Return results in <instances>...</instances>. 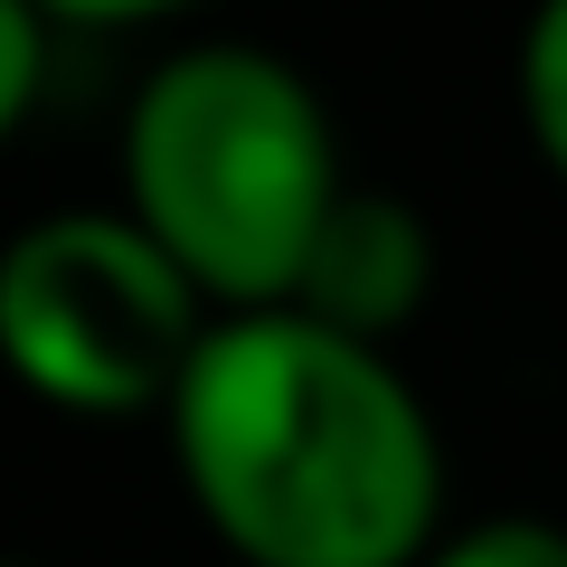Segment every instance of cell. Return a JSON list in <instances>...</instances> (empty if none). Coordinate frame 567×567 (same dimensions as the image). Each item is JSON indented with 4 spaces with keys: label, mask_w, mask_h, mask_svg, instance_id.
Returning <instances> with one entry per match:
<instances>
[{
    "label": "cell",
    "mask_w": 567,
    "mask_h": 567,
    "mask_svg": "<svg viewBox=\"0 0 567 567\" xmlns=\"http://www.w3.org/2000/svg\"><path fill=\"white\" fill-rule=\"evenodd\" d=\"M171 464L208 539L246 567H416L445 539V435L398 350L312 312H218L181 398Z\"/></svg>",
    "instance_id": "6da1fadb"
},
{
    "label": "cell",
    "mask_w": 567,
    "mask_h": 567,
    "mask_svg": "<svg viewBox=\"0 0 567 567\" xmlns=\"http://www.w3.org/2000/svg\"><path fill=\"white\" fill-rule=\"evenodd\" d=\"M350 171L322 85L275 48L199 39L123 104V208L218 312H284Z\"/></svg>",
    "instance_id": "7a4b0ae2"
},
{
    "label": "cell",
    "mask_w": 567,
    "mask_h": 567,
    "mask_svg": "<svg viewBox=\"0 0 567 567\" xmlns=\"http://www.w3.org/2000/svg\"><path fill=\"white\" fill-rule=\"evenodd\" d=\"M208 331L218 303L133 208H48L0 246V369L58 416H162Z\"/></svg>",
    "instance_id": "3957f363"
},
{
    "label": "cell",
    "mask_w": 567,
    "mask_h": 567,
    "mask_svg": "<svg viewBox=\"0 0 567 567\" xmlns=\"http://www.w3.org/2000/svg\"><path fill=\"white\" fill-rule=\"evenodd\" d=\"M435 293V227L388 189H341L331 227L312 237V265L293 284V312L350 331V341H398Z\"/></svg>",
    "instance_id": "277c9868"
},
{
    "label": "cell",
    "mask_w": 567,
    "mask_h": 567,
    "mask_svg": "<svg viewBox=\"0 0 567 567\" xmlns=\"http://www.w3.org/2000/svg\"><path fill=\"white\" fill-rule=\"evenodd\" d=\"M511 95H520V133L539 171L567 189V0H529L520 48H511Z\"/></svg>",
    "instance_id": "5b68a950"
},
{
    "label": "cell",
    "mask_w": 567,
    "mask_h": 567,
    "mask_svg": "<svg viewBox=\"0 0 567 567\" xmlns=\"http://www.w3.org/2000/svg\"><path fill=\"white\" fill-rule=\"evenodd\" d=\"M416 567H567V529L539 511H492L473 529H445Z\"/></svg>",
    "instance_id": "8992f818"
},
{
    "label": "cell",
    "mask_w": 567,
    "mask_h": 567,
    "mask_svg": "<svg viewBox=\"0 0 567 567\" xmlns=\"http://www.w3.org/2000/svg\"><path fill=\"white\" fill-rule=\"evenodd\" d=\"M48 39L58 29L39 20V0H0V142L29 123V104L48 85Z\"/></svg>",
    "instance_id": "52a82bcc"
},
{
    "label": "cell",
    "mask_w": 567,
    "mask_h": 567,
    "mask_svg": "<svg viewBox=\"0 0 567 567\" xmlns=\"http://www.w3.org/2000/svg\"><path fill=\"white\" fill-rule=\"evenodd\" d=\"M181 10H208V0H39L48 29H142V20H181Z\"/></svg>",
    "instance_id": "ba28073f"
},
{
    "label": "cell",
    "mask_w": 567,
    "mask_h": 567,
    "mask_svg": "<svg viewBox=\"0 0 567 567\" xmlns=\"http://www.w3.org/2000/svg\"><path fill=\"white\" fill-rule=\"evenodd\" d=\"M0 567H29V558H0Z\"/></svg>",
    "instance_id": "9c48e42d"
}]
</instances>
